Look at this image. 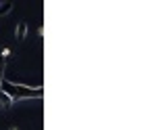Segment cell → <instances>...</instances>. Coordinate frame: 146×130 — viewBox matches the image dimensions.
<instances>
[{
    "mask_svg": "<svg viewBox=\"0 0 146 130\" xmlns=\"http://www.w3.org/2000/svg\"><path fill=\"white\" fill-rule=\"evenodd\" d=\"M0 90H2L11 101H21V99H40L44 94L42 86L40 88H31L27 84H15L11 80H2L0 84Z\"/></svg>",
    "mask_w": 146,
    "mask_h": 130,
    "instance_id": "cell-1",
    "label": "cell"
},
{
    "mask_svg": "<svg viewBox=\"0 0 146 130\" xmlns=\"http://www.w3.org/2000/svg\"><path fill=\"white\" fill-rule=\"evenodd\" d=\"M25 36H27V23L21 21V23L17 25V38H19V40H23Z\"/></svg>",
    "mask_w": 146,
    "mask_h": 130,
    "instance_id": "cell-2",
    "label": "cell"
},
{
    "mask_svg": "<svg viewBox=\"0 0 146 130\" xmlns=\"http://www.w3.org/2000/svg\"><path fill=\"white\" fill-rule=\"evenodd\" d=\"M11 11H13V2H2V6H0V17H2V15H9Z\"/></svg>",
    "mask_w": 146,
    "mask_h": 130,
    "instance_id": "cell-3",
    "label": "cell"
},
{
    "mask_svg": "<svg viewBox=\"0 0 146 130\" xmlns=\"http://www.w3.org/2000/svg\"><path fill=\"white\" fill-rule=\"evenodd\" d=\"M9 53V51H6ZM6 53L4 55H0V71H4V61H6Z\"/></svg>",
    "mask_w": 146,
    "mask_h": 130,
    "instance_id": "cell-4",
    "label": "cell"
},
{
    "mask_svg": "<svg viewBox=\"0 0 146 130\" xmlns=\"http://www.w3.org/2000/svg\"><path fill=\"white\" fill-rule=\"evenodd\" d=\"M2 80H4V76H2V71H0V84H2Z\"/></svg>",
    "mask_w": 146,
    "mask_h": 130,
    "instance_id": "cell-5",
    "label": "cell"
}]
</instances>
